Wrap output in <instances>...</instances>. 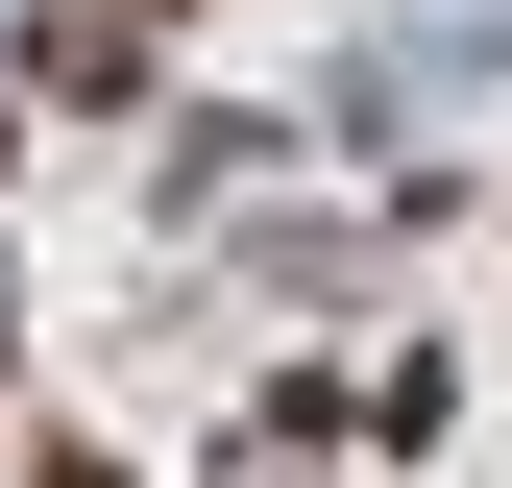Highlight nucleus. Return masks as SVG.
<instances>
[{"mask_svg": "<svg viewBox=\"0 0 512 488\" xmlns=\"http://www.w3.org/2000/svg\"><path fill=\"white\" fill-rule=\"evenodd\" d=\"M49 488H98V464H49Z\"/></svg>", "mask_w": 512, "mask_h": 488, "instance_id": "1", "label": "nucleus"}]
</instances>
